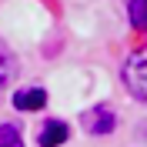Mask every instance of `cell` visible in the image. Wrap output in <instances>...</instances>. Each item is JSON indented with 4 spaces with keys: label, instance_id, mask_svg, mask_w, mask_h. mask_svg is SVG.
I'll use <instances>...</instances> for the list:
<instances>
[{
    "label": "cell",
    "instance_id": "obj_2",
    "mask_svg": "<svg viewBox=\"0 0 147 147\" xmlns=\"http://www.w3.org/2000/svg\"><path fill=\"white\" fill-rule=\"evenodd\" d=\"M84 127L90 130V134H97V137H104V134L114 130V114L107 107H94V110L84 114Z\"/></svg>",
    "mask_w": 147,
    "mask_h": 147
},
{
    "label": "cell",
    "instance_id": "obj_3",
    "mask_svg": "<svg viewBox=\"0 0 147 147\" xmlns=\"http://www.w3.org/2000/svg\"><path fill=\"white\" fill-rule=\"evenodd\" d=\"M67 124L64 120H47L44 130H40V147H57V144H64L67 140Z\"/></svg>",
    "mask_w": 147,
    "mask_h": 147
},
{
    "label": "cell",
    "instance_id": "obj_4",
    "mask_svg": "<svg viewBox=\"0 0 147 147\" xmlns=\"http://www.w3.org/2000/svg\"><path fill=\"white\" fill-rule=\"evenodd\" d=\"M47 104V94L40 90V87H30V90H17L13 94V107L20 110H40Z\"/></svg>",
    "mask_w": 147,
    "mask_h": 147
},
{
    "label": "cell",
    "instance_id": "obj_6",
    "mask_svg": "<svg viewBox=\"0 0 147 147\" xmlns=\"http://www.w3.org/2000/svg\"><path fill=\"white\" fill-rule=\"evenodd\" d=\"M0 147H24L20 130L13 127V124H0Z\"/></svg>",
    "mask_w": 147,
    "mask_h": 147
},
{
    "label": "cell",
    "instance_id": "obj_1",
    "mask_svg": "<svg viewBox=\"0 0 147 147\" xmlns=\"http://www.w3.org/2000/svg\"><path fill=\"white\" fill-rule=\"evenodd\" d=\"M124 84L127 90L140 100H147V50H137V54L127 57L124 64Z\"/></svg>",
    "mask_w": 147,
    "mask_h": 147
},
{
    "label": "cell",
    "instance_id": "obj_7",
    "mask_svg": "<svg viewBox=\"0 0 147 147\" xmlns=\"http://www.w3.org/2000/svg\"><path fill=\"white\" fill-rule=\"evenodd\" d=\"M10 77H13V64H10L7 57H0V90L10 84Z\"/></svg>",
    "mask_w": 147,
    "mask_h": 147
},
{
    "label": "cell",
    "instance_id": "obj_5",
    "mask_svg": "<svg viewBox=\"0 0 147 147\" xmlns=\"http://www.w3.org/2000/svg\"><path fill=\"white\" fill-rule=\"evenodd\" d=\"M127 13H130V24L137 30H147V0H134L127 7Z\"/></svg>",
    "mask_w": 147,
    "mask_h": 147
}]
</instances>
